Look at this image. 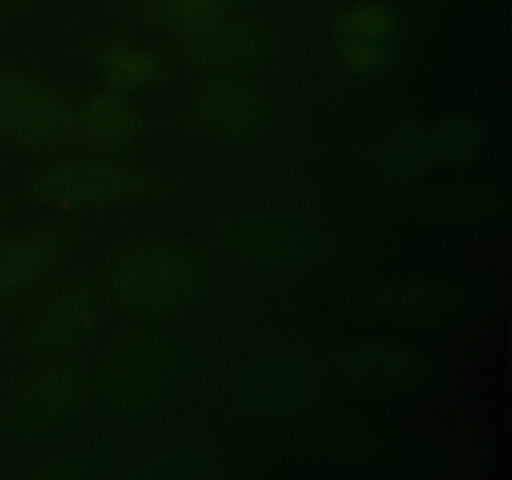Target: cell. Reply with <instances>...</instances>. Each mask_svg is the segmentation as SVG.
<instances>
[{"mask_svg": "<svg viewBox=\"0 0 512 480\" xmlns=\"http://www.w3.org/2000/svg\"><path fill=\"white\" fill-rule=\"evenodd\" d=\"M200 268L180 243L138 238L120 245L105 260V300L138 323L175 320L193 308L200 295Z\"/></svg>", "mask_w": 512, "mask_h": 480, "instance_id": "1", "label": "cell"}, {"mask_svg": "<svg viewBox=\"0 0 512 480\" xmlns=\"http://www.w3.org/2000/svg\"><path fill=\"white\" fill-rule=\"evenodd\" d=\"M158 178L113 155H65L35 170L25 183L30 200L55 210L120 208L148 198Z\"/></svg>", "mask_w": 512, "mask_h": 480, "instance_id": "2", "label": "cell"}, {"mask_svg": "<svg viewBox=\"0 0 512 480\" xmlns=\"http://www.w3.org/2000/svg\"><path fill=\"white\" fill-rule=\"evenodd\" d=\"M190 133L215 148H250L273 130L275 105L268 90L233 73L200 80L185 98Z\"/></svg>", "mask_w": 512, "mask_h": 480, "instance_id": "3", "label": "cell"}, {"mask_svg": "<svg viewBox=\"0 0 512 480\" xmlns=\"http://www.w3.org/2000/svg\"><path fill=\"white\" fill-rule=\"evenodd\" d=\"M175 355L155 330H128L110 340L95 375L103 403L115 415H138L153 408L173 378Z\"/></svg>", "mask_w": 512, "mask_h": 480, "instance_id": "4", "label": "cell"}, {"mask_svg": "<svg viewBox=\"0 0 512 480\" xmlns=\"http://www.w3.org/2000/svg\"><path fill=\"white\" fill-rule=\"evenodd\" d=\"M0 138L30 153L58 155L75 148L73 105L50 83L23 70L0 73Z\"/></svg>", "mask_w": 512, "mask_h": 480, "instance_id": "5", "label": "cell"}, {"mask_svg": "<svg viewBox=\"0 0 512 480\" xmlns=\"http://www.w3.org/2000/svg\"><path fill=\"white\" fill-rule=\"evenodd\" d=\"M95 375L78 355L33 360V368L8 395V420L15 430L48 435L65 428L88 403Z\"/></svg>", "mask_w": 512, "mask_h": 480, "instance_id": "6", "label": "cell"}, {"mask_svg": "<svg viewBox=\"0 0 512 480\" xmlns=\"http://www.w3.org/2000/svg\"><path fill=\"white\" fill-rule=\"evenodd\" d=\"M100 283L65 280L40 298L20 333V348L33 360L78 355L88 340L98 335L105 318Z\"/></svg>", "mask_w": 512, "mask_h": 480, "instance_id": "7", "label": "cell"}, {"mask_svg": "<svg viewBox=\"0 0 512 480\" xmlns=\"http://www.w3.org/2000/svg\"><path fill=\"white\" fill-rule=\"evenodd\" d=\"M333 50L353 75L378 73L393 60L395 20L380 0H355L333 20Z\"/></svg>", "mask_w": 512, "mask_h": 480, "instance_id": "8", "label": "cell"}, {"mask_svg": "<svg viewBox=\"0 0 512 480\" xmlns=\"http://www.w3.org/2000/svg\"><path fill=\"white\" fill-rule=\"evenodd\" d=\"M145 135L143 113L125 95L103 90L73 105V140L85 153L120 158L140 148Z\"/></svg>", "mask_w": 512, "mask_h": 480, "instance_id": "9", "label": "cell"}, {"mask_svg": "<svg viewBox=\"0 0 512 480\" xmlns=\"http://www.w3.org/2000/svg\"><path fill=\"white\" fill-rule=\"evenodd\" d=\"M145 25L193 50H218L230 38L238 0H140Z\"/></svg>", "mask_w": 512, "mask_h": 480, "instance_id": "10", "label": "cell"}, {"mask_svg": "<svg viewBox=\"0 0 512 480\" xmlns=\"http://www.w3.org/2000/svg\"><path fill=\"white\" fill-rule=\"evenodd\" d=\"M63 255L65 235L58 230H30L0 240V303L43 283Z\"/></svg>", "mask_w": 512, "mask_h": 480, "instance_id": "11", "label": "cell"}, {"mask_svg": "<svg viewBox=\"0 0 512 480\" xmlns=\"http://www.w3.org/2000/svg\"><path fill=\"white\" fill-rule=\"evenodd\" d=\"M95 73L105 90L128 95L153 90L168 78V65L158 50L138 43H115L95 58Z\"/></svg>", "mask_w": 512, "mask_h": 480, "instance_id": "12", "label": "cell"}, {"mask_svg": "<svg viewBox=\"0 0 512 480\" xmlns=\"http://www.w3.org/2000/svg\"><path fill=\"white\" fill-rule=\"evenodd\" d=\"M3 305H5V303H0V313H3Z\"/></svg>", "mask_w": 512, "mask_h": 480, "instance_id": "13", "label": "cell"}]
</instances>
